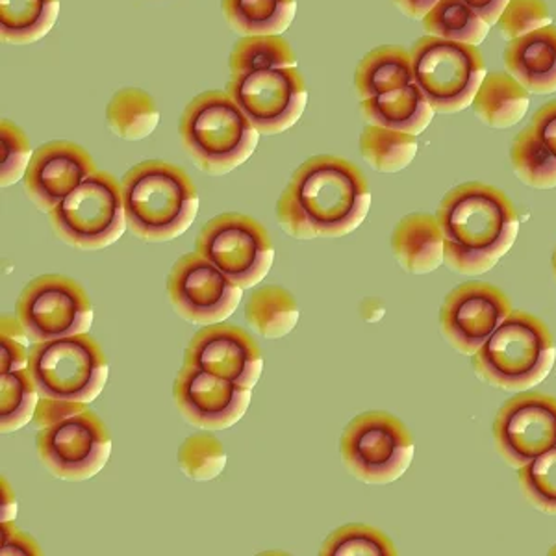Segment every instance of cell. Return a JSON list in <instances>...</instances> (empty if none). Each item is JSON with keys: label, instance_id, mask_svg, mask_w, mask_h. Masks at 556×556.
Returning a JSON list of instances; mask_svg holds the SVG:
<instances>
[{"label": "cell", "instance_id": "obj_37", "mask_svg": "<svg viewBox=\"0 0 556 556\" xmlns=\"http://www.w3.org/2000/svg\"><path fill=\"white\" fill-rule=\"evenodd\" d=\"M34 149L23 128L13 121L0 123V184L2 188L23 180L33 162Z\"/></svg>", "mask_w": 556, "mask_h": 556}, {"label": "cell", "instance_id": "obj_31", "mask_svg": "<svg viewBox=\"0 0 556 556\" xmlns=\"http://www.w3.org/2000/svg\"><path fill=\"white\" fill-rule=\"evenodd\" d=\"M295 65L298 56L291 49L290 41H286L282 36H247L235 45L228 58L230 76Z\"/></svg>", "mask_w": 556, "mask_h": 556}, {"label": "cell", "instance_id": "obj_7", "mask_svg": "<svg viewBox=\"0 0 556 556\" xmlns=\"http://www.w3.org/2000/svg\"><path fill=\"white\" fill-rule=\"evenodd\" d=\"M54 235L80 251H101L127 230L123 190L117 178L97 172L49 214Z\"/></svg>", "mask_w": 556, "mask_h": 556}, {"label": "cell", "instance_id": "obj_33", "mask_svg": "<svg viewBox=\"0 0 556 556\" xmlns=\"http://www.w3.org/2000/svg\"><path fill=\"white\" fill-rule=\"evenodd\" d=\"M39 399L41 395L28 367L0 374V430L8 434L30 424Z\"/></svg>", "mask_w": 556, "mask_h": 556}, {"label": "cell", "instance_id": "obj_41", "mask_svg": "<svg viewBox=\"0 0 556 556\" xmlns=\"http://www.w3.org/2000/svg\"><path fill=\"white\" fill-rule=\"evenodd\" d=\"M28 349L25 342L15 340L12 336L0 334V374L17 371L28 367Z\"/></svg>", "mask_w": 556, "mask_h": 556}, {"label": "cell", "instance_id": "obj_44", "mask_svg": "<svg viewBox=\"0 0 556 556\" xmlns=\"http://www.w3.org/2000/svg\"><path fill=\"white\" fill-rule=\"evenodd\" d=\"M440 0H393V4L410 20L424 21Z\"/></svg>", "mask_w": 556, "mask_h": 556}, {"label": "cell", "instance_id": "obj_30", "mask_svg": "<svg viewBox=\"0 0 556 556\" xmlns=\"http://www.w3.org/2000/svg\"><path fill=\"white\" fill-rule=\"evenodd\" d=\"M361 152L375 172H403L416 159L417 136L367 125L361 134Z\"/></svg>", "mask_w": 556, "mask_h": 556}, {"label": "cell", "instance_id": "obj_20", "mask_svg": "<svg viewBox=\"0 0 556 556\" xmlns=\"http://www.w3.org/2000/svg\"><path fill=\"white\" fill-rule=\"evenodd\" d=\"M506 73L529 93H556V26L540 28L506 45Z\"/></svg>", "mask_w": 556, "mask_h": 556}, {"label": "cell", "instance_id": "obj_26", "mask_svg": "<svg viewBox=\"0 0 556 556\" xmlns=\"http://www.w3.org/2000/svg\"><path fill=\"white\" fill-rule=\"evenodd\" d=\"M60 0H0V38L33 45L56 25Z\"/></svg>", "mask_w": 556, "mask_h": 556}, {"label": "cell", "instance_id": "obj_25", "mask_svg": "<svg viewBox=\"0 0 556 556\" xmlns=\"http://www.w3.org/2000/svg\"><path fill=\"white\" fill-rule=\"evenodd\" d=\"M228 26L247 36H280L290 28L298 0H222Z\"/></svg>", "mask_w": 556, "mask_h": 556}, {"label": "cell", "instance_id": "obj_32", "mask_svg": "<svg viewBox=\"0 0 556 556\" xmlns=\"http://www.w3.org/2000/svg\"><path fill=\"white\" fill-rule=\"evenodd\" d=\"M510 164L516 177L534 190L556 188V159L540 141L531 125L521 130L510 147Z\"/></svg>", "mask_w": 556, "mask_h": 556}, {"label": "cell", "instance_id": "obj_15", "mask_svg": "<svg viewBox=\"0 0 556 556\" xmlns=\"http://www.w3.org/2000/svg\"><path fill=\"white\" fill-rule=\"evenodd\" d=\"M493 443L516 469L556 447V397L529 390L508 399L493 421Z\"/></svg>", "mask_w": 556, "mask_h": 556}, {"label": "cell", "instance_id": "obj_36", "mask_svg": "<svg viewBox=\"0 0 556 556\" xmlns=\"http://www.w3.org/2000/svg\"><path fill=\"white\" fill-rule=\"evenodd\" d=\"M518 481L525 500L540 513L556 516V447L519 468Z\"/></svg>", "mask_w": 556, "mask_h": 556}, {"label": "cell", "instance_id": "obj_12", "mask_svg": "<svg viewBox=\"0 0 556 556\" xmlns=\"http://www.w3.org/2000/svg\"><path fill=\"white\" fill-rule=\"evenodd\" d=\"M227 93L262 136L290 130L303 117L308 102L306 84L298 67L230 76Z\"/></svg>", "mask_w": 556, "mask_h": 556}, {"label": "cell", "instance_id": "obj_4", "mask_svg": "<svg viewBox=\"0 0 556 556\" xmlns=\"http://www.w3.org/2000/svg\"><path fill=\"white\" fill-rule=\"evenodd\" d=\"M178 134L191 162L212 177L245 164L262 136L235 99L217 89L204 91L186 104Z\"/></svg>", "mask_w": 556, "mask_h": 556}, {"label": "cell", "instance_id": "obj_24", "mask_svg": "<svg viewBox=\"0 0 556 556\" xmlns=\"http://www.w3.org/2000/svg\"><path fill=\"white\" fill-rule=\"evenodd\" d=\"M531 99L529 91L508 73H488L475 93V115L492 128H510L523 119Z\"/></svg>", "mask_w": 556, "mask_h": 556}, {"label": "cell", "instance_id": "obj_45", "mask_svg": "<svg viewBox=\"0 0 556 556\" xmlns=\"http://www.w3.org/2000/svg\"><path fill=\"white\" fill-rule=\"evenodd\" d=\"M2 492H0V514H2V523L13 521L17 514V501L13 495L12 488L8 484L7 479H2Z\"/></svg>", "mask_w": 556, "mask_h": 556}, {"label": "cell", "instance_id": "obj_28", "mask_svg": "<svg viewBox=\"0 0 556 556\" xmlns=\"http://www.w3.org/2000/svg\"><path fill=\"white\" fill-rule=\"evenodd\" d=\"M245 319L260 336L278 340L298 327L299 306L285 288L264 286L247 301Z\"/></svg>", "mask_w": 556, "mask_h": 556}, {"label": "cell", "instance_id": "obj_19", "mask_svg": "<svg viewBox=\"0 0 556 556\" xmlns=\"http://www.w3.org/2000/svg\"><path fill=\"white\" fill-rule=\"evenodd\" d=\"M93 173H97L96 162L83 146L58 139L34 151L23 184L28 199L41 212L51 214Z\"/></svg>", "mask_w": 556, "mask_h": 556}, {"label": "cell", "instance_id": "obj_46", "mask_svg": "<svg viewBox=\"0 0 556 556\" xmlns=\"http://www.w3.org/2000/svg\"><path fill=\"white\" fill-rule=\"evenodd\" d=\"M553 275H555V280H556V247H555V253H553Z\"/></svg>", "mask_w": 556, "mask_h": 556}, {"label": "cell", "instance_id": "obj_11", "mask_svg": "<svg viewBox=\"0 0 556 556\" xmlns=\"http://www.w3.org/2000/svg\"><path fill=\"white\" fill-rule=\"evenodd\" d=\"M15 317L28 342L43 343L88 334L93 325V306L83 286L64 275H41L21 291Z\"/></svg>", "mask_w": 556, "mask_h": 556}, {"label": "cell", "instance_id": "obj_8", "mask_svg": "<svg viewBox=\"0 0 556 556\" xmlns=\"http://www.w3.org/2000/svg\"><path fill=\"white\" fill-rule=\"evenodd\" d=\"M414 83L437 114H456L471 106L486 73L477 47L425 36L410 51Z\"/></svg>", "mask_w": 556, "mask_h": 556}, {"label": "cell", "instance_id": "obj_43", "mask_svg": "<svg viewBox=\"0 0 556 556\" xmlns=\"http://www.w3.org/2000/svg\"><path fill=\"white\" fill-rule=\"evenodd\" d=\"M462 2L468 4L479 17L486 21L488 25L493 26L497 25L501 13L510 0H462Z\"/></svg>", "mask_w": 556, "mask_h": 556}, {"label": "cell", "instance_id": "obj_35", "mask_svg": "<svg viewBox=\"0 0 556 556\" xmlns=\"http://www.w3.org/2000/svg\"><path fill=\"white\" fill-rule=\"evenodd\" d=\"M225 466L227 451L210 432H199L186 438L178 450V468L191 481H214L223 473Z\"/></svg>", "mask_w": 556, "mask_h": 556}, {"label": "cell", "instance_id": "obj_6", "mask_svg": "<svg viewBox=\"0 0 556 556\" xmlns=\"http://www.w3.org/2000/svg\"><path fill=\"white\" fill-rule=\"evenodd\" d=\"M28 353V371L41 397L89 405L106 386V356L89 334L33 343Z\"/></svg>", "mask_w": 556, "mask_h": 556}, {"label": "cell", "instance_id": "obj_21", "mask_svg": "<svg viewBox=\"0 0 556 556\" xmlns=\"http://www.w3.org/2000/svg\"><path fill=\"white\" fill-rule=\"evenodd\" d=\"M392 253L399 266L412 275H427L445 264V241L437 215L410 214L397 223Z\"/></svg>", "mask_w": 556, "mask_h": 556}, {"label": "cell", "instance_id": "obj_40", "mask_svg": "<svg viewBox=\"0 0 556 556\" xmlns=\"http://www.w3.org/2000/svg\"><path fill=\"white\" fill-rule=\"evenodd\" d=\"M0 553L2 556H38L41 555V547L26 532L20 531L12 521H7V523H2V551Z\"/></svg>", "mask_w": 556, "mask_h": 556}, {"label": "cell", "instance_id": "obj_27", "mask_svg": "<svg viewBox=\"0 0 556 556\" xmlns=\"http://www.w3.org/2000/svg\"><path fill=\"white\" fill-rule=\"evenodd\" d=\"M106 123L117 138L127 141L149 138L159 127V104L143 89H119L108 102Z\"/></svg>", "mask_w": 556, "mask_h": 556}, {"label": "cell", "instance_id": "obj_16", "mask_svg": "<svg viewBox=\"0 0 556 556\" xmlns=\"http://www.w3.org/2000/svg\"><path fill=\"white\" fill-rule=\"evenodd\" d=\"M510 314L513 304L500 288L466 282L447 293L440 311V327L451 348L473 356Z\"/></svg>", "mask_w": 556, "mask_h": 556}, {"label": "cell", "instance_id": "obj_34", "mask_svg": "<svg viewBox=\"0 0 556 556\" xmlns=\"http://www.w3.org/2000/svg\"><path fill=\"white\" fill-rule=\"evenodd\" d=\"M319 553L323 556H395L399 551L379 529L353 523L330 532Z\"/></svg>", "mask_w": 556, "mask_h": 556}, {"label": "cell", "instance_id": "obj_23", "mask_svg": "<svg viewBox=\"0 0 556 556\" xmlns=\"http://www.w3.org/2000/svg\"><path fill=\"white\" fill-rule=\"evenodd\" d=\"M414 83L410 52L384 45L367 52L354 71V89L361 101L384 96Z\"/></svg>", "mask_w": 556, "mask_h": 556}, {"label": "cell", "instance_id": "obj_5", "mask_svg": "<svg viewBox=\"0 0 556 556\" xmlns=\"http://www.w3.org/2000/svg\"><path fill=\"white\" fill-rule=\"evenodd\" d=\"M556 362L547 325L529 312L513 311L471 356L475 374L501 392H529L549 377Z\"/></svg>", "mask_w": 556, "mask_h": 556}, {"label": "cell", "instance_id": "obj_2", "mask_svg": "<svg viewBox=\"0 0 556 556\" xmlns=\"http://www.w3.org/2000/svg\"><path fill=\"white\" fill-rule=\"evenodd\" d=\"M437 219L445 241V266L477 277L500 264L518 238L519 215L503 191L468 182L447 191Z\"/></svg>", "mask_w": 556, "mask_h": 556}, {"label": "cell", "instance_id": "obj_39", "mask_svg": "<svg viewBox=\"0 0 556 556\" xmlns=\"http://www.w3.org/2000/svg\"><path fill=\"white\" fill-rule=\"evenodd\" d=\"M88 410V406L84 403H73V401H62V399L41 397L39 399L38 408L34 414V425L36 429L43 430L52 425L62 424L65 419Z\"/></svg>", "mask_w": 556, "mask_h": 556}, {"label": "cell", "instance_id": "obj_22", "mask_svg": "<svg viewBox=\"0 0 556 556\" xmlns=\"http://www.w3.org/2000/svg\"><path fill=\"white\" fill-rule=\"evenodd\" d=\"M361 112L367 125L412 136L424 134L437 114L416 83L384 96L361 101Z\"/></svg>", "mask_w": 556, "mask_h": 556}, {"label": "cell", "instance_id": "obj_9", "mask_svg": "<svg viewBox=\"0 0 556 556\" xmlns=\"http://www.w3.org/2000/svg\"><path fill=\"white\" fill-rule=\"evenodd\" d=\"M414 438L403 421L388 412H364L340 438L343 466L366 484H392L414 460Z\"/></svg>", "mask_w": 556, "mask_h": 556}, {"label": "cell", "instance_id": "obj_42", "mask_svg": "<svg viewBox=\"0 0 556 556\" xmlns=\"http://www.w3.org/2000/svg\"><path fill=\"white\" fill-rule=\"evenodd\" d=\"M531 127L556 159V101L538 108L536 114L532 115Z\"/></svg>", "mask_w": 556, "mask_h": 556}, {"label": "cell", "instance_id": "obj_1", "mask_svg": "<svg viewBox=\"0 0 556 556\" xmlns=\"http://www.w3.org/2000/svg\"><path fill=\"white\" fill-rule=\"evenodd\" d=\"M371 190L349 160L319 154L304 160L277 203L285 232L295 240L342 238L366 222Z\"/></svg>", "mask_w": 556, "mask_h": 556}, {"label": "cell", "instance_id": "obj_29", "mask_svg": "<svg viewBox=\"0 0 556 556\" xmlns=\"http://www.w3.org/2000/svg\"><path fill=\"white\" fill-rule=\"evenodd\" d=\"M427 36L479 47L492 26L462 0H440L424 20Z\"/></svg>", "mask_w": 556, "mask_h": 556}, {"label": "cell", "instance_id": "obj_10", "mask_svg": "<svg viewBox=\"0 0 556 556\" xmlns=\"http://www.w3.org/2000/svg\"><path fill=\"white\" fill-rule=\"evenodd\" d=\"M195 253L222 269L241 290L258 286L275 262L266 227L245 214L215 215L195 240Z\"/></svg>", "mask_w": 556, "mask_h": 556}, {"label": "cell", "instance_id": "obj_17", "mask_svg": "<svg viewBox=\"0 0 556 556\" xmlns=\"http://www.w3.org/2000/svg\"><path fill=\"white\" fill-rule=\"evenodd\" d=\"M184 366L253 390L262 377L264 358L253 336L236 325L217 323L197 330L184 353Z\"/></svg>", "mask_w": 556, "mask_h": 556}, {"label": "cell", "instance_id": "obj_3", "mask_svg": "<svg viewBox=\"0 0 556 556\" xmlns=\"http://www.w3.org/2000/svg\"><path fill=\"white\" fill-rule=\"evenodd\" d=\"M121 190L128 230L141 241L177 240L199 214L195 184L172 162H139L125 173Z\"/></svg>", "mask_w": 556, "mask_h": 556}, {"label": "cell", "instance_id": "obj_18", "mask_svg": "<svg viewBox=\"0 0 556 556\" xmlns=\"http://www.w3.org/2000/svg\"><path fill=\"white\" fill-rule=\"evenodd\" d=\"M173 397L184 419L201 430L228 429L251 405V390L188 366L178 371Z\"/></svg>", "mask_w": 556, "mask_h": 556}, {"label": "cell", "instance_id": "obj_38", "mask_svg": "<svg viewBox=\"0 0 556 556\" xmlns=\"http://www.w3.org/2000/svg\"><path fill=\"white\" fill-rule=\"evenodd\" d=\"M553 25L545 0H510L501 13L497 26L506 41L523 38L540 28Z\"/></svg>", "mask_w": 556, "mask_h": 556}, {"label": "cell", "instance_id": "obj_13", "mask_svg": "<svg viewBox=\"0 0 556 556\" xmlns=\"http://www.w3.org/2000/svg\"><path fill=\"white\" fill-rule=\"evenodd\" d=\"M39 460L56 479L88 481L112 455V437L96 412L84 410L62 424L38 430Z\"/></svg>", "mask_w": 556, "mask_h": 556}, {"label": "cell", "instance_id": "obj_14", "mask_svg": "<svg viewBox=\"0 0 556 556\" xmlns=\"http://www.w3.org/2000/svg\"><path fill=\"white\" fill-rule=\"evenodd\" d=\"M243 290L199 253L180 256L167 277V298L178 316L210 327L232 316Z\"/></svg>", "mask_w": 556, "mask_h": 556}]
</instances>
